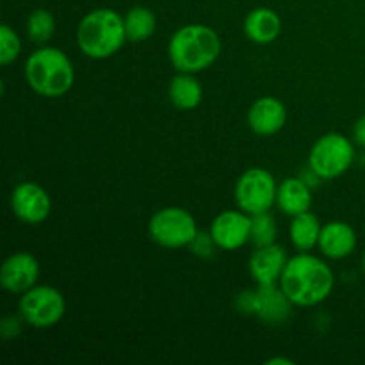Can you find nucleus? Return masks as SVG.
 Wrapping results in <instances>:
<instances>
[{
	"mask_svg": "<svg viewBox=\"0 0 365 365\" xmlns=\"http://www.w3.org/2000/svg\"><path fill=\"white\" fill-rule=\"evenodd\" d=\"M235 307L245 314H255L264 323L280 324L289 319L294 303L287 298L280 284H266L241 292L235 299Z\"/></svg>",
	"mask_w": 365,
	"mask_h": 365,
	"instance_id": "8",
	"label": "nucleus"
},
{
	"mask_svg": "<svg viewBox=\"0 0 365 365\" xmlns=\"http://www.w3.org/2000/svg\"><path fill=\"white\" fill-rule=\"evenodd\" d=\"M21 323H25L24 317H14V316H7L6 319L0 323V334L6 341L9 339H16L21 331Z\"/></svg>",
	"mask_w": 365,
	"mask_h": 365,
	"instance_id": "25",
	"label": "nucleus"
},
{
	"mask_svg": "<svg viewBox=\"0 0 365 365\" xmlns=\"http://www.w3.org/2000/svg\"><path fill=\"white\" fill-rule=\"evenodd\" d=\"M319 217L314 216L312 212H303L298 216H292L291 227H289V235L298 252H310L319 245L321 237Z\"/></svg>",
	"mask_w": 365,
	"mask_h": 365,
	"instance_id": "19",
	"label": "nucleus"
},
{
	"mask_svg": "<svg viewBox=\"0 0 365 365\" xmlns=\"http://www.w3.org/2000/svg\"><path fill=\"white\" fill-rule=\"evenodd\" d=\"M20 316L32 328H52L63 319L66 302L61 291L52 285H34L20 298Z\"/></svg>",
	"mask_w": 365,
	"mask_h": 365,
	"instance_id": "7",
	"label": "nucleus"
},
{
	"mask_svg": "<svg viewBox=\"0 0 365 365\" xmlns=\"http://www.w3.org/2000/svg\"><path fill=\"white\" fill-rule=\"evenodd\" d=\"M287 123V109L273 96L255 100L248 110V125L257 135H274Z\"/></svg>",
	"mask_w": 365,
	"mask_h": 365,
	"instance_id": "14",
	"label": "nucleus"
},
{
	"mask_svg": "<svg viewBox=\"0 0 365 365\" xmlns=\"http://www.w3.org/2000/svg\"><path fill=\"white\" fill-rule=\"evenodd\" d=\"M355 160V146L337 132L324 134L314 143L309 153V168L321 180H334L351 168Z\"/></svg>",
	"mask_w": 365,
	"mask_h": 365,
	"instance_id": "5",
	"label": "nucleus"
},
{
	"mask_svg": "<svg viewBox=\"0 0 365 365\" xmlns=\"http://www.w3.org/2000/svg\"><path fill=\"white\" fill-rule=\"evenodd\" d=\"M319 250L331 260H341L351 255L356 248V232L344 221H331L324 225L319 237Z\"/></svg>",
	"mask_w": 365,
	"mask_h": 365,
	"instance_id": "15",
	"label": "nucleus"
},
{
	"mask_svg": "<svg viewBox=\"0 0 365 365\" xmlns=\"http://www.w3.org/2000/svg\"><path fill=\"white\" fill-rule=\"evenodd\" d=\"M148 234L163 248H185L198 234L195 217L182 207H166L157 210L148 223Z\"/></svg>",
	"mask_w": 365,
	"mask_h": 365,
	"instance_id": "6",
	"label": "nucleus"
},
{
	"mask_svg": "<svg viewBox=\"0 0 365 365\" xmlns=\"http://www.w3.org/2000/svg\"><path fill=\"white\" fill-rule=\"evenodd\" d=\"M353 139H355L356 145L364 146L365 148V114L362 118H359L353 127Z\"/></svg>",
	"mask_w": 365,
	"mask_h": 365,
	"instance_id": "26",
	"label": "nucleus"
},
{
	"mask_svg": "<svg viewBox=\"0 0 365 365\" xmlns=\"http://www.w3.org/2000/svg\"><path fill=\"white\" fill-rule=\"evenodd\" d=\"M277 203L287 216L309 212L312 207V187L302 177H291L278 185Z\"/></svg>",
	"mask_w": 365,
	"mask_h": 365,
	"instance_id": "16",
	"label": "nucleus"
},
{
	"mask_svg": "<svg viewBox=\"0 0 365 365\" xmlns=\"http://www.w3.org/2000/svg\"><path fill=\"white\" fill-rule=\"evenodd\" d=\"M267 364H269V365H277V364L292 365L294 362H292V360H289V359H271V360H267Z\"/></svg>",
	"mask_w": 365,
	"mask_h": 365,
	"instance_id": "27",
	"label": "nucleus"
},
{
	"mask_svg": "<svg viewBox=\"0 0 365 365\" xmlns=\"http://www.w3.org/2000/svg\"><path fill=\"white\" fill-rule=\"evenodd\" d=\"M39 278V264L34 255L16 252L4 260L0 267V285L11 294H24L36 285Z\"/></svg>",
	"mask_w": 365,
	"mask_h": 365,
	"instance_id": "12",
	"label": "nucleus"
},
{
	"mask_svg": "<svg viewBox=\"0 0 365 365\" xmlns=\"http://www.w3.org/2000/svg\"><path fill=\"white\" fill-rule=\"evenodd\" d=\"M209 232L217 248L235 252L252 239V216L241 209L225 210L214 217Z\"/></svg>",
	"mask_w": 365,
	"mask_h": 365,
	"instance_id": "11",
	"label": "nucleus"
},
{
	"mask_svg": "<svg viewBox=\"0 0 365 365\" xmlns=\"http://www.w3.org/2000/svg\"><path fill=\"white\" fill-rule=\"evenodd\" d=\"M221 53L220 36L203 24L180 27L170 39L168 56L171 64L184 73H198L216 63Z\"/></svg>",
	"mask_w": 365,
	"mask_h": 365,
	"instance_id": "2",
	"label": "nucleus"
},
{
	"mask_svg": "<svg viewBox=\"0 0 365 365\" xmlns=\"http://www.w3.org/2000/svg\"><path fill=\"white\" fill-rule=\"evenodd\" d=\"M11 210L24 223L39 225L50 216L52 200L39 184L21 182L11 192Z\"/></svg>",
	"mask_w": 365,
	"mask_h": 365,
	"instance_id": "10",
	"label": "nucleus"
},
{
	"mask_svg": "<svg viewBox=\"0 0 365 365\" xmlns=\"http://www.w3.org/2000/svg\"><path fill=\"white\" fill-rule=\"evenodd\" d=\"M127 39L132 43H141L152 38L157 31V16L152 9L145 6H135L123 16Z\"/></svg>",
	"mask_w": 365,
	"mask_h": 365,
	"instance_id": "20",
	"label": "nucleus"
},
{
	"mask_svg": "<svg viewBox=\"0 0 365 365\" xmlns=\"http://www.w3.org/2000/svg\"><path fill=\"white\" fill-rule=\"evenodd\" d=\"M25 81L38 95L59 98L73 86L75 68L63 50L41 46L25 61Z\"/></svg>",
	"mask_w": 365,
	"mask_h": 365,
	"instance_id": "3",
	"label": "nucleus"
},
{
	"mask_svg": "<svg viewBox=\"0 0 365 365\" xmlns=\"http://www.w3.org/2000/svg\"><path fill=\"white\" fill-rule=\"evenodd\" d=\"M189 248H191L192 255L200 257V259H210L216 252L217 245L214 242L210 232H198L191 245H189Z\"/></svg>",
	"mask_w": 365,
	"mask_h": 365,
	"instance_id": "24",
	"label": "nucleus"
},
{
	"mask_svg": "<svg viewBox=\"0 0 365 365\" xmlns=\"http://www.w3.org/2000/svg\"><path fill=\"white\" fill-rule=\"evenodd\" d=\"M21 52V41L16 32L7 24L0 25V64L9 66Z\"/></svg>",
	"mask_w": 365,
	"mask_h": 365,
	"instance_id": "23",
	"label": "nucleus"
},
{
	"mask_svg": "<svg viewBox=\"0 0 365 365\" xmlns=\"http://www.w3.org/2000/svg\"><path fill=\"white\" fill-rule=\"evenodd\" d=\"M27 34L34 43H48L56 34V18L46 9H34L27 18Z\"/></svg>",
	"mask_w": 365,
	"mask_h": 365,
	"instance_id": "21",
	"label": "nucleus"
},
{
	"mask_svg": "<svg viewBox=\"0 0 365 365\" xmlns=\"http://www.w3.org/2000/svg\"><path fill=\"white\" fill-rule=\"evenodd\" d=\"M278 284L294 307H316L331 294L335 277L323 259L299 252L287 260Z\"/></svg>",
	"mask_w": 365,
	"mask_h": 365,
	"instance_id": "1",
	"label": "nucleus"
},
{
	"mask_svg": "<svg viewBox=\"0 0 365 365\" xmlns=\"http://www.w3.org/2000/svg\"><path fill=\"white\" fill-rule=\"evenodd\" d=\"M362 267H364V273H365V253H364V259H362Z\"/></svg>",
	"mask_w": 365,
	"mask_h": 365,
	"instance_id": "28",
	"label": "nucleus"
},
{
	"mask_svg": "<svg viewBox=\"0 0 365 365\" xmlns=\"http://www.w3.org/2000/svg\"><path fill=\"white\" fill-rule=\"evenodd\" d=\"M127 41L123 16L109 7L93 9L77 27V45L91 59H109Z\"/></svg>",
	"mask_w": 365,
	"mask_h": 365,
	"instance_id": "4",
	"label": "nucleus"
},
{
	"mask_svg": "<svg viewBox=\"0 0 365 365\" xmlns=\"http://www.w3.org/2000/svg\"><path fill=\"white\" fill-rule=\"evenodd\" d=\"M287 253L277 242L269 246H260L250 257V274L257 285L278 284L287 266Z\"/></svg>",
	"mask_w": 365,
	"mask_h": 365,
	"instance_id": "13",
	"label": "nucleus"
},
{
	"mask_svg": "<svg viewBox=\"0 0 365 365\" xmlns=\"http://www.w3.org/2000/svg\"><path fill=\"white\" fill-rule=\"evenodd\" d=\"M278 185L274 177L264 168H252L239 177L235 184V203L241 210L253 214L267 212L277 203Z\"/></svg>",
	"mask_w": 365,
	"mask_h": 365,
	"instance_id": "9",
	"label": "nucleus"
},
{
	"mask_svg": "<svg viewBox=\"0 0 365 365\" xmlns=\"http://www.w3.org/2000/svg\"><path fill=\"white\" fill-rule=\"evenodd\" d=\"M168 96L178 110H192L202 103L203 88L198 78L195 77V73L178 71L177 77H173V81H171Z\"/></svg>",
	"mask_w": 365,
	"mask_h": 365,
	"instance_id": "18",
	"label": "nucleus"
},
{
	"mask_svg": "<svg viewBox=\"0 0 365 365\" xmlns=\"http://www.w3.org/2000/svg\"><path fill=\"white\" fill-rule=\"evenodd\" d=\"M278 235L277 221L271 216L269 210L267 212L253 214L252 216V239L250 242H253L255 248H260V246H269L274 245Z\"/></svg>",
	"mask_w": 365,
	"mask_h": 365,
	"instance_id": "22",
	"label": "nucleus"
},
{
	"mask_svg": "<svg viewBox=\"0 0 365 365\" xmlns=\"http://www.w3.org/2000/svg\"><path fill=\"white\" fill-rule=\"evenodd\" d=\"M282 20L269 7H257L246 16L245 34L257 45H269L280 36Z\"/></svg>",
	"mask_w": 365,
	"mask_h": 365,
	"instance_id": "17",
	"label": "nucleus"
}]
</instances>
